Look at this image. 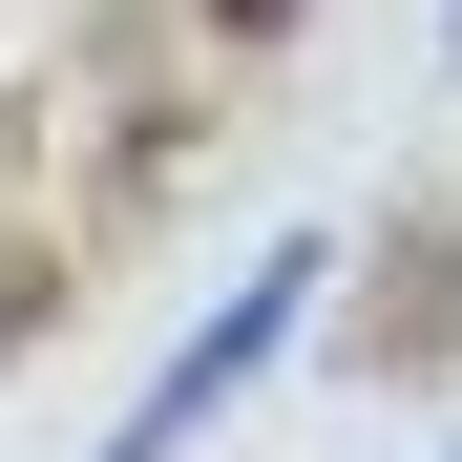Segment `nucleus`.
<instances>
[{"instance_id": "obj_1", "label": "nucleus", "mask_w": 462, "mask_h": 462, "mask_svg": "<svg viewBox=\"0 0 462 462\" xmlns=\"http://www.w3.org/2000/svg\"><path fill=\"white\" fill-rule=\"evenodd\" d=\"M294 316H316V253H273V273H253V294H231V316H210L189 357H169V400L126 420V462H169V441H189V420H210V400H231V378H253V357H273Z\"/></svg>"}]
</instances>
